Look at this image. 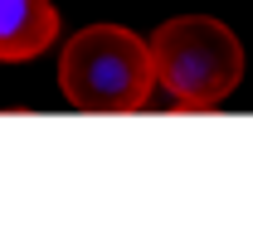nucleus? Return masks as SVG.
Returning a JSON list of instances; mask_svg holds the SVG:
<instances>
[{
  "label": "nucleus",
  "instance_id": "f03ea898",
  "mask_svg": "<svg viewBox=\"0 0 253 248\" xmlns=\"http://www.w3.org/2000/svg\"><path fill=\"white\" fill-rule=\"evenodd\" d=\"M156 83L190 112L219 107L244 78V44L214 15H175L151 34Z\"/></svg>",
  "mask_w": 253,
  "mask_h": 248
},
{
  "label": "nucleus",
  "instance_id": "f257e3e1",
  "mask_svg": "<svg viewBox=\"0 0 253 248\" xmlns=\"http://www.w3.org/2000/svg\"><path fill=\"white\" fill-rule=\"evenodd\" d=\"M156 88L151 49L126 25H88L59 54V93L78 112H141Z\"/></svg>",
  "mask_w": 253,
  "mask_h": 248
},
{
  "label": "nucleus",
  "instance_id": "7ed1b4c3",
  "mask_svg": "<svg viewBox=\"0 0 253 248\" xmlns=\"http://www.w3.org/2000/svg\"><path fill=\"white\" fill-rule=\"evenodd\" d=\"M59 39L54 0H0V63H30Z\"/></svg>",
  "mask_w": 253,
  "mask_h": 248
}]
</instances>
